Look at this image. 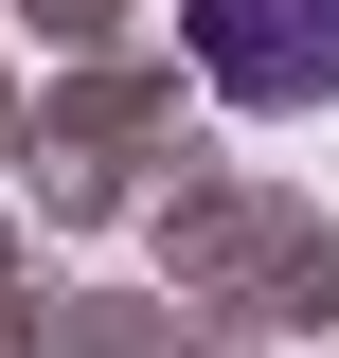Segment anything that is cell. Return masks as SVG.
Instances as JSON below:
<instances>
[{
	"label": "cell",
	"mask_w": 339,
	"mask_h": 358,
	"mask_svg": "<svg viewBox=\"0 0 339 358\" xmlns=\"http://www.w3.org/2000/svg\"><path fill=\"white\" fill-rule=\"evenodd\" d=\"M179 36L232 108H339V0H179Z\"/></svg>",
	"instance_id": "cell-1"
}]
</instances>
